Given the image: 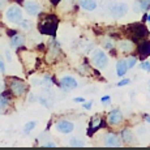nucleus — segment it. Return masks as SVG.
<instances>
[{
  "mask_svg": "<svg viewBox=\"0 0 150 150\" xmlns=\"http://www.w3.org/2000/svg\"><path fill=\"white\" fill-rule=\"evenodd\" d=\"M120 140H122L124 144H132L134 141L133 132H132L129 128L122 129V132H120Z\"/></svg>",
  "mask_w": 150,
  "mask_h": 150,
  "instance_id": "dca6fc26",
  "label": "nucleus"
},
{
  "mask_svg": "<svg viewBox=\"0 0 150 150\" xmlns=\"http://www.w3.org/2000/svg\"><path fill=\"white\" fill-rule=\"evenodd\" d=\"M3 5H4V0H0V9L3 8Z\"/></svg>",
  "mask_w": 150,
  "mask_h": 150,
  "instance_id": "4c0bfd02",
  "label": "nucleus"
},
{
  "mask_svg": "<svg viewBox=\"0 0 150 150\" xmlns=\"http://www.w3.org/2000/svg\"><path fill=\"white\" fill-rule=\"evenodd\" d=\"M110 12L114 17H123L128 12V5L125 3H116V4H114L111 7Z\"/></svg>",
  "mask_w": 150,
  "mask_h": 150,
  "instance_id": "9d476101",
  "label": "nucleus"
},
{
  "mask_svg": "<svg viewBox=\"0 0 150 150\" xmlns=\"http://www.w3.org/2000/svg\"><path fill=\"white\" fill-rule=\"evenodd\" d=\"M55 128H56L57 132H60V133L63 134H68L71 133V132H73L74 129V124L72 122H69V120H59L56 124H55Z\"/></svg>",
  "mask_w": 150,
  "mask_h": 150,
  "instance_id": "6e6552de",
  "label": "nucleus"
},
{
  "mask_svg": "<svg viewBox=\"0 0 150 150\" xmlns=\"http://www.w3.org/2000/svg\"><path fill=\"white\" fill-rule=\"evenodd\" d=\"M91 63H93L97 68L105 69L108 65V56L105 54V51L97 48V50H94L93 54H91Z\"/></svg>",
  "mask_w": 150,
  "mask_h": 150,
  "instance_id": "20e7f679",
  "label": "nucleus"
},
{
  "mask_svg": "<svg viewBox=\"0 0 150 150\" xmlns=\"http://www.w3.org/2000/svg\"><path fill=\"white\" fill-rule=\"evenodd\" d=\"M25 11L30 16H37V14H39V12H41V7H39L38 3L29 0V1L25 3Z\"/></svg>",
  "mask_w": 150,
  "mask_h": 150,
  "instance_id": "4468645a",
  "label": "nucleus"
},
{
  "mask_svg": "<svg viewBox=\"0 0 150 150\" xmlns=\"http://www.w3.org/2000/svg\"><path fill=\"white\" fill-rule=\"evenodd\" d=\"M100 102H102L103 105H108V103L111 102V97H110V96H105V97H102V98H100Z\"/></svg>",
  "mask_w": 150,
  "mask_h": 150,
  "instance_id": "cd10ccee",
  "label": "nucleus"
},
{
  "mask_svg": "<svg viewBox=\"0 0 150 150\" xmlns=\"http://www.w3.org/2000/svg\"><path fill=\"white\" fill-rule=\"evenodd\" d=\"M91 105H93L91 102H89V103H85V102H83V108H85V110H90V108H91Z\"/></svg>",
  "mask_w": 150,
  "mask_h": 150,
  "instance_id": "2f4dec72",
  "label": "nucleus"
},
{
  "mask_svg": "<svg viewBox=\"0 0 150 150\" xmlns=\"http://www.w3.org/2000/svg\"><path fill=\"white\" fill-rule=\"evenodd\" d=\"M0 72H1V73H4L5 72V64H4V62H3L1 59H0Z\"/></svg>",
  "mask_w": 150,
  "mask_h": 150,
  "instance_id": "c756f323",
  "label": "nucleus"
},
{
  "mask_svg": "<svg viewBox=\"0 0 150 150\" xmlns=\"http://www.w3.org/2000/svg\"><path fill=\"white\" fill-rule=\"evenodd\" d=\"M69 145L71 146H77V148H82V146H85V144H83L81 140H79V138H72L71 142H69Z\"/></svg>",
  "mask_w": 150,
  "mask_h": 150,
  "instance_id": "5701e85b",
  "label": "nucleus"
},
{
  "mask_svg": "<svg viewBox=\"0 0 150 150\" xmlns=\"http://www.w3.org/2000/svg\"><path fill=\"white\" fill-rule=\"evenodd\" d=\"M128 72V65H127L125 59H122L116 63V74L119 77L125 76V73Z\"/></svg>",
  "mask_w": 150,
  "mask_h": 150,
  "instance_id": "a211bd4d",
  "label": "nucleus"
},
{
  "mask_svg": "<svg viewBox=\"0 0 150 150\" xmlns=\"http://www.w3.org/2000/svg\"><path fill=\"white\" fill-rule=\"evenodd\" d=\"M145 120L148 123H150V115H145Z\"/></svg>",
  "mask_w": 150,
  "mask_h": 150,
  "instance_id": "e433bc0d",
  "label": "nucleus"
},
{
  "mask_svg": "<svg viewBox=\"0 0 150 150\" xmlns=\"http://www.w3.org/2000/svg\"><path fill=\"white\" fill-rule=\"evenodd\" d=\"M74 102H79V103H83V102H85V99H83L82 97H77V98H74Z\"/></svg>",
  "mask_w": 150,
  "mask_h": 150,
  "instance_id": "473e14b6",
  "label": "nucleus"
},
{
  "mask_svg": "<svg viewBox=\"0 0 150 150\" xmlns=\"http://www.w3.org/2000/svg\"><path fill=\"white\" fill-rule=\"evenodd\" d=\"M4 90V82H3V80L0 79V91Z\"/></svg>",
  "mask_w": 150,
  "mask_h": 150,
  "instance_id": "c9c22d12",
  "label": "nucleus"
},
{
  "mask_svg": "<svg viewBox=\"0 0 150 150\" xmlns=\"http://www.w3.org/2000/svg\"><path fill=\"white\" fill-rule=\"evenodd\" d=\"M5 20H7L8 22H11V24H20V22L24 20L21 8L16 7V5L9 7L7 9V12H5Z\"/></svg>",
  "mask_w": 150,
  "mask_h": 150,
  "instance_id": "39448f33",
  "label": "nucleus"
},
{
  "mask_svg": "<svg viewBox=\"0 0 150 150\" xmlns=\"http://www.w3.org/2000/svg\"><path fill=\"white\" fill-rule=\"evenodd\" d=\"M140 68L145 72H150V62H146V60H142L140 64Z\"/></svg>",
  "mask_w": 150,
  "mask_h": 150,
  "instance_id": "393cba45",
  "label": "nucleus"
},
{
  "mask_svg": "<svg viewBox=\"0 0 150 150\" xmlns=\"http://www.w3.org/2000/svg\"><path fill=\"white\" fill-rule=\"evenodd\" d=\"M103 145L110 146V148H119V146H122V141H120L119 136L108 132V133H106L103 136Z\"/></svg>",
  "mask_w": 150,
  "mask_h": 150,
  "instance_id": "0eeeda50",
  "label": "nucleus"
},
{
  "mask_svg": "<svg viewBox=\"0 0 150 150\" xmlns=\"http://www.w3.org/2000/svg\"><path fill=\"white\" fill-rule=\"evenodd\" d=\"M79 4L85 11H94L97 8V0H79Z\"/></svg>",
  "mask_w": 150,
  "mask_h": 150,
  "instance_id": "6ab92c4d",
  "label": "nucleus"
},
{
  "mask_svg": "<svg viewBox=\"0 0 150 150\" xmlns=\"http://www.w3.org/2000/svg\"><path fill=\"white\" fill-rule=\"evenodd\" d=\"M5 55H7V59H8V62H12V56H11L9 51H5Z\"/></svg>",
  "mask_w": 150,
  "mask_h": 150,
  "instance_id": "72a5a7b5",
  "label": "nucleus"
},
{
  "mask_svg": "<svg viewBox=\"0 0 150 150\" xmlns=\"http://www.w3.org/2000/svg\"><path fill=\"white\" fill-rule=\"evenodd\" d=\"M117 48L124 54H131L134 51V42L132 39H122L117 42Z\"/></svg>",
  "mask_w": 150,
  "mask_h": 150,
  "instance_id": "9b49d317",
  "label": "nucleus"
},
{
  "mask_svg": "<svg viewBox=\"0 0 150 150\" xmlns=\"http://www.w3.org/2000/svg\"><path fill=\"white\" fill-rule=\"evenodd\" d=\"M50 3H51L52 5H57V4L60 3V0H50Z\"/></svg>",
  "mask_w": 150,
  "mask_h": 150,
  "instance_id": "f704fd0d",
  "label": "nucleus"
},
{
  "mask_svg": "<svg viewBox=\"0 0 150 150\" xmlns=\"http://www.w3.org/2000/svg\"><path fill=\"white\" fill-rule=\"evenodd\" d=\"M103 47H105L106 50L111 51L112 48H114V45H112V42H111V41H108V39H107V41H105V42H103Z\"/></svg>",
  "mask_w": 150,
  "mask_h": 150,
  "instance_id": "bb28decb",
  "label": "nucleus"
},
{
  "mask_svg": "<svg viewBox=\"0 0 150 150\" xmlns=\"http://www.w3.org/2000/svg\"><path fill=\"white\" fill-rule=\"evenodd\" d=\"M146 21L150 22V13H148V16H146Z\"/></svg>",
  "mask_w": 150,
  "mask_h": 150,
  "instance_id": "58836bf2",
  "label": "nucleus"
},
{
  "mask_svg": "<svg viewBox=\"0 0 150 150\" xmlns=\"http://www.w3.org/2000/svg\"><path fill=\"white\" fill-rule=\"evenodd\" d=\"M57 29V20L55 14H45L38 24V30L41 34L55 37Z\"/></svg>",
  "mask_w": 150,
  "mask_h": 150,
  "instance_id": "f257e3e1",
  "label": "nucleus"
},
{
  "mask_svg": "<svg viewBox=\"0 0 150 150\" xmlns=\"http://www.w3.org/2000/svg\"><path fill=\"white\" fill-rule=\"evenodd\" d=\"M59 52H60V45L55 41V39H51V41H50V47H48L47 57L52 56V59H56V56L59 55Z\"/></svg>",
  "mask_w": 150,
  "mask_h": 150,
  "instance_id": "f3484780",
  "label": "nucleus"
},
{
  "mask_svg": "<svg viewBox=\"0 0 150 150\" xmlns=\"http://www.w3.org/2000/svg\"><path fill=\"white\" fill-rule=\"evenodd\" d=\"M42 146H45V148H51V146H56L55 145V142H45V144H42Z\"/></svg>",
  "mask_w": 150,
  "mask_h": 150,
  "instance_id": "7c9ffc66",
  "label": "nucleus"
},
{
  "mask_svg": "<svg viewBox=\"0 0 150 150\" xmlns=\"http://www.w3.org/2000/svg\"><path fill=\"white\" fill-rule=\"evenodd\" d=\"M123 119H124L123 114H122V111H120L119 108L111 110V111L108 112V115H107V123L110 124V125H112V127H116V125H119V124H122Z\"/></svg>",
  "mask_w": 150,
  "mask_h": 150,
  "instance_id": "423d86ee",
  "label": "nucleus"
},
{
  "mask_svg": "<svg viewBox=\"0 0 150 150\" xmlns=\"http://www.w3.org/2000/svg\"><path fill=\"white\" fill-rule=\"evenodd\" d=\"M127 30H128V33L131 34L132 41L133 42L144 39L145 37H148V34H149V30L146 29V26L144 24H132V25H129Z\"/></svg>",
  "mask_w": 150,
  "mask_h": 150,
  "instance_id": "7ed1b4c3",
  "label": "nucleus"
},
{
  "mask_svg": "<svg viewBox=\"0 0 150 150\" xmlns=\"http://www.w3.org/2000/svg\"><path fill=\"white\" fill-rule=\"evenodd\" d=\"M8 88H9V91L16 97H22L28 93V85L25 83L22 80L17 79V77H12L9 79V82H8Z\"/></svg>",
  "mask_w": 150,
  "mask_h": 150,
  "instance_id": "f03ea898",
  "label": "nucleus"
},
{
  "mask_svg": "<svg viewBox=\"0 0 150 150\" xmlns=\"http://www.w3.org/2000/svg\"><path fill=\"white\" fill-rule=\"evenodd\" d=\"M129 82H131V80H129V79H123L122 81L117 82V86H125V85H128Z\"/></svg>",
  "mask_w": 150,
  "mask_h": 150,
  "instance_id": "c85d7f7f",
  "label": "nucleus"
},
{
  "mask_svg": "<svg viewBox=\"0 0 150 150\" xmlns=\"http://www.w3.org/2000/svg\"><path fill=\"white\" fill-rule=\"evenodd\" d=\"M125 62H127V65H128V69H131V68H133L134 65H136L137 57L136 56H128L125 59Z\"/></svg>",
  "mask_w": 150,
  "mask_h": 150,
  "instance_id": "4be33fe9",
  "label": "nucleus"
},
{
  "mask_svg": "<svg viewBox=\"0 0 150 150\" xmlns=\"http://www.w3.org/2000/svg\"><path fill=\"white\" fill-rule=\"evenodd\" d=\"M35 125H37L35 122H29V123H26V125H25V128H24L25 133H29L30 131H33V129L35 128Z\"/></svg>",
  "mask_w": 150,
  "mask_h": 150,
  "instance_id": "b1692460",
  "label": "nucleus"
},
{
  "mask_svg": "<svg viewBox=\"0 0 150 150\" xmlns=\"http://www.w3.org/2000/svg\"><path fill=\"white\" fill-rule=\"evenodd\" d=\"M20 25H21V28L24 29V30H28V29L31 28V21H29V20H22V21L20 22Z\"/></svg>",
  "mask_w": 150,
  "mask_h": 150,
  "instance_id": "a878e982",
  "label": "nucleus"
},
{
  "mask_svg": "<svg viewBox=\"0 0 150 150\" xmlns=\"http://www.w3.org/2000/svg\"><path fill=\"white\" fill-rule=\"evenodd\" d=\"M60 85L67 90H71V89H76L79 86V83H77L76 79H73L72 76H63L60 79Z\"/></svg>",
  "mask_w": 150,
  "mask_h": 150,
  "instance_id": "ddd939ff",
  "label": "nucleus"
},
{
  "mask_svg": "<svg viewBox=\"0 0 150 150\" xmlns=\"http://www.w3.org/2000/svg\"><path fill=\"white\" fill-rule=\"evenodd\" d=\"M25 45V35L20 33H16L12 35L11 38V47L12 48H17V47H21V46Z\"/></svg>",
  "mask_w": 150,
  "mask_h": 150,
  "instance_id": "2eb2a0df",
  "label": "nucleus"
},
{
  "mask_svg": "<svg viewBox=\"0 0 150 150\" xmlns=\"http://www.w3.org/2000/svg\"><path fill=\"white\" fill-rule=\"evenodd\" d=\"M105 125V122L100 116H93L90 120V124H89V129H88V136H93L94 132H97L99 128Z\"/></svg>",
  "mask_w": 150,
  "mask_h": 150,
  "instance_id": "1a4fd4ad",
  "label": "nucleus"
},
{
  "mask_svg": "<svg viewBox=\"0 0 150 150\" xmlns=\"http://www.w3.org/2000/svg\"><path fill=\"white\" fill-rule=\"evenodd\" d=\"M137 51H138V56H140L141 60H145L146 57L150 56V41H142L138 45L137 47Z\"/></svg>",
  "mask_w": 150,
  "mask_h": 150,
  "instance_id": "f8f14e48",
  "label": "nucleus"
},
{
  "mask_svg": "<svg viewBox=\"0 0 150 150\" xmlns=\"http://www.w3.org/2000/svg\"><path fill=\"white\" fill-rule=\"evenodd\" d=\"M11 102V97L8 94V91H0V110L5 108Z\"/></svg>",
  "mask_w": 150,
  "mask_h": 150,
  "instance_id": "aec40b11",
  "label": "nucleus"
},
{
  "mask_svg": "<svg viewBox=\"0 0 150 150\" xmlns=\"http://www.w3.org/2000/svg\"><path fill=\"white\" fill-rule=\"evenodd\" d=\"M137 3L141 12H148L150 9V0H138Z\"/></svg>",
  "mask_w": 150,
  "mask_h": 150,
  "instance_id": "412c9836",
  "label": "nucleus"
}]
</instances>
